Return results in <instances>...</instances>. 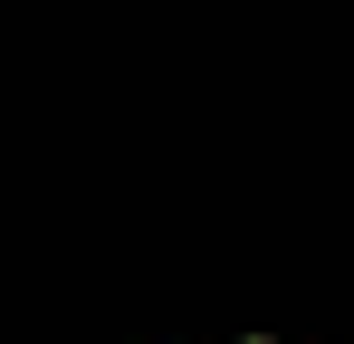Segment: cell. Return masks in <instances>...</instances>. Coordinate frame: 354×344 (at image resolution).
I'll return each instance as SVG.
<instances>
[]
</instances>
